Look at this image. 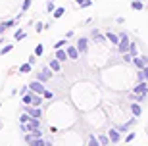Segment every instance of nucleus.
<instances>
[{
	"label": "nucleus",
	"mask_w": 148,
	"mask_h": 146,
	"mask_svg": "<svg viewBox=\"0 0 148 146\" xmlns=\"http://www.w3.org/2000/svg\"><path fill=\"white\" fill-rule=\"evenodd\" d=\"M138 81H148V65H144L138 73Z\"/></svg>",
	"instance_id": "nucleus-12"
},
{
	"label": "nucleus",
	"mask_w": 148,
	"mask_h": 146,
	"mask_svg": "<svg viewBox=\"0 0 148 146\" xmlns=\"http://www.w3.org/2000/svg\"><path fill=\"white\" fill-rule=\"evenodd\" d=\"M25 35H27V33L23 31V29H17V31L14 33V37H16V40H21V38H25Z\"/></svg>",
	"instance_id": "nucleus-19"
},
{
	"label": "nucleus",
	"mask_w": 148,
	"mask_h": 146,
	"mask_svg": "<svg viewBox=\"0 0 148 146\" xmlns=\"http://www.w3.org/2000/svg\"><path fill=\"white\" fill-rule=\"evenodd\" d=\"M6 31V27H4V23H0V33H4Z\"/></svg>",
	"instance_id": "nucleus-35"
},
{
	"label": "nucleus",
	"mask_w": 148,
	"mask_h": 146,
	"mask_svg": "<svg viewBox=\"0 0 148 146\" xmlns=\"http://www.w3.org/2000/svg\"><path fill=\"white\" fill-rule=\"evenodd\" d=\"M64 14H66V8H56V10H54V17H56V19L62 17Z\"/></svg>",
	"instance_id": "nucleus-23"
},
{
	"label": "nucleus",
	"mask_w": 148,
	"mask_h": 146,
	"mask_svg": "<svg viewBox=\"0 0 148 146\" xmlns=\"http://www.w3.org/2000/svg\"><path fill=\"white\" fill-rule=\"evenodd\" d=\"M64 44H66V38H62V40H58V42H56L54 46H56V50H58V48H64Z\"/></svg>",
	"instance_id": "nucleus-28"
},
{
	"label": "nucleus",
	"mask_w": 148,
	"mask_h": 146,
	"mask_svg": "<svg viewBox=\"0 0 148 146\" xmlns=\"http://www.w3.org/2000/svg\"><path fill=\"white\" fill-rule=\"evenodd\" d=\"M14 23H16V21H14V19H10V21H4V27L8 29V27H12V25H14Z\"/></svg>",
	"instance_id": "nucleus-33"
},
{
	"label": "nucleus",
	"mask_w": 148,
	"mask_h": 146,
	"mask_svg": "<svg viewBox=\"0 0 148 146\" xmlns=\"http://www.w3.org/2000/svg\"><path fill=\"white\" fill-rule=\"evenodd\" d=\"M135 136H137L135 133H129V135L125 136V142H131V141H135Z\"/></svg>",
	"instance_id": "nucleus-30"
},
{
	"label": "nucleus",
	"mask_w": 148,
	"mask_h": 146,
	"mask_svg": "<svg viewBox=\"0 0 148 146\" xmlns=\"http://www.w3.org/2000/svg\"><path fill=\"white\" fill-rule=\"evenodd\" d=\"M129 46H131L129 37H127L125 33H121V35H119V44H117V50H119L121 54H125V52H129Z\"/></svg>",
	"instance_id": "nucleus-1"
},
{
	"label": "nucleus",
	"mask_w": 148,
	"mask_h": 146,
	"mask_svg": "<svg viewBox=\"0 0 148 146\" xmlns=\"http://www.w3.org/2000/svg\"><path fill=\"white\" fill-rule=\"evenodd\" d=\"M98 141L102 146H108V142H110V136H106V135H98Z\"/></svg>",
	"instance_id": "nucleus-21"
},
{
	"label": "nucleus",
	"mask_w": 148,
	"mask_h": 146,
	"mask_svg": "<svg viewBox=\"0 0 148 146\" xmlns=\"http://www.w3.org/2000/svg\"><path fill=\"white\" fill-rule=\"evenodd\" d=\"M56 8H54V4H52V0H50L48 4H46V12H54Z\"/></svg>",
	"instance_id": "nucleus-32"
},
{
	"label": "nucleus",
	"mask_w": 148,
	"mask_h": 146,
	"mask_svg": "<svg viewBox=\"0 0 148 146\" xmlns=\"http://www.w3.org/2000/svg\"><path fill=\"white\" fill-rule=\"evenodd\" d=\"M56 58L60 60V62H66V58H67V50L58 48V50H56Z\"/></svg>",
	"instance_id": "nucleus-11"
},
{
	"label": "nucleus",
	"mask_w": 148,
	"mask_h": 146,
	"mask_svg": "<svg viewBox=\"0 0 148 146\" xmlns=\"http://www.w3.org/2000/svg\"><path fill=\"white\" fill-rule=\"evenodd\" d=\"M29 6H31V0H25V2H23V6H21V12H27Z\"/></svg>",
	"instance_id": "nucleus-27"
},
{
	"label": "nucleus",
	"mask_w": 148,
	"mask_h": 146,
	"mask_svg": "<svg viewBox=\"0 0 148 146\" xmlns=\"http://www.w3.org/2000/svg\"><path fill=\"white\" fill-rule=\"evenodd\" d=\"M60 67H62V65H60V60H58V58L50 60V69H52V71H60Z\"/></svg>",
	"instance_id": "nucleus-13"
},
{
	"label": "nucleus",
	"mask_w": 148,
	"mask_h": 146,
	"mask_svg": "<svg viewBox=\"0 0 148 146\" xmlns=\"http://www.w3.org/2000/svg\"><path fill=\"white\" fill-rule=\"evenodd\" d=\"M40 102H42V94H37V92H35L33 94V102H31V106H40Z\"/></svg>",
	"instance_id": "nucleus-14"
},
{
	"label": "nucleus",
	"mask_w": 148,
	"mask_h": 146,
	"mask_svg": "<svg viewBox=\"0 0 148 146\" xmlns=\"http://www.w3.org/2000/svg\"><path fill=\"white\" fill-rule=\"evenodd\" d=\"M106 38H108V40H110L112 44H115V46L119 44V37H117L115 33H108V35H106Z\"/></svg>",
	"instance_id": "nucleus-10"
},
{
	"label": "nucleus",
	"mask_w": 148,
	"mask_h": 146,
	"mask_svg": "<svg viewBox=\"0 0 148 146\" xmlns=\"http://www.w3.org/2000/svg\"><path fill=\"white\" fill-rule=\"evenodd\" d=\"M31 115L29 114H21V117H19V125H25V123H29V121H31Z\"/></svg>",
	"instance_id": "nucleus-17"
},
{
	"label": "nucleus",
	"mask_w": 148,
	"mask_h": 146,
	"mask_svg": "<svg viewBox=\"0 0 148 146\" xmlns=\"http://www.w3.org/2000/svg\"><path fill=\"white\" fill-rule=\"evenodd\" d=\"M108 136H110V141L115 144V142H119V141H121V131H119V129H110Z\"/></svg>",
	"instance_id": "nucleus-5"
},
{
	"label": "nucleus",
	"mask_w": 148,
	"mask_h": 146,
	"mask_svg": "<svg viewBox=\"0 0 148 146\" xmlns=\"http://www.w3.org/2000/svg\"><path fill=\"white\" fill-rule=\"evenodd\" d=\"M27 114L31 115V117H35V119H40V115H42V112H40V108H37V106H33V108H27Z\"/></svg>",
	"instance_id": "nucleus-8"
},
{
	"label": "nucleus",
	"mask_w": 148,
	"mask_h": 146,
	"mask_svg": "<svg viewBox=\"0 0 148 146\" xmlns=\"http://www.w3.org/2000/svg\"><path fill=\"white\" fill-rule=\"evenodd\" d=\"M75 2H77V4H83V2H85V0H75Z\"/></svg>",
	"instance_id": "nucleus-36"
},
{
	"label": "nucleus",
	"mask_w": 148,
	"mask_h": 146,
	"mask_svg": "<svg viewBox=\"0 0 148 146\" xmlns=\"http://www.w3.org/2000/svg\"><path fill=\"white\" fill-rule=\"evenodd\" d=\"M12 48H14L12 44H6V46H2V56H4V54H8V52H12Z\"/></svg>",
	"instance_id": "nucleus-25"
},
{
	"label": "nucleus",
	"mask_w": 148,
	"mask_h": 146,
	"mask_svg": "<svg viewBox=\"0 0 148 146\" xmlns=\"http://www.w3.org/2000/svg\"><path fill=\"white\" fill-rule=\"evenodd\" d=\"M88 146H102V144H100V141L94 135H90L88 136Z\"/></svg>",
	"instance_id": "nucleus-16"
},
{
	"label": "nucleus",
	"mask_w": 148,
	"mask_h": 146,
	"mask_svg": "<svg viewBox=\"0 0 148 146\" xmlns=\"http://www.w3.org/2000/svg\"><path fill=\"white\" fill-rule=\"evenodd\" d=\"M131 114H133V117H138V115L143 114V108H140V104H131Z\"/></svg>",
	"instance_id": "nucleus-9"
},
{
	"label": "nucleus",
	"mask_w": 148,
	"mask_h": 146,
	"mask_svg": "<svg viewBox=\"0 0 148 146\" xmlns=\"http://www.w3.org/2000/svg\"><path fill=\"white\" fill-rule=\"evenodd\" d=\"M50 71H52L50 67H44V69L38 73V81H40V83H42V81H48L50 77H52V73H50Z\"/></svg>",
	"instance_id": "nucleus-6"
},
{
	"label": "nucleus",
	"mask_w": 148,
	"mask_h": 146,
	"mask_svg": "<svg viewBox=\"0 0 148 146\" xmlns=\"http://www.w3.org/2000/svg\"><path fill=\"white\" fill-rule=\"evenodd\" d=\"M31 67H33V65L27 62V64H23L21 67H19V73H29V71H31Z\"/></svg>",
	"instance_id": "nucleus-20"
},
{
	"label": "nucleus",
	"mask_w": 148,
	"mask_h": 146,
	"mask_svg": "<svg viewBox=\"0 0 148 146\" xmlns=\"http://www.w3.org/2000/svg\"><path fill=\"white\" fill-rule=\"evenodd\" d=\"M67 58L69 60H77L79 58V50H77V46H67Z\"/></svg>",
	"instance_id": "nucleus-7"
},
{
	"label": "nucleus",
	"mask_w": 148,
	"mask_h": 146,
	"mask_svg": "<svg viewBox=\"0 0 148 146\" xmlns=\"http://www.w3.org/2000/svg\"><path fill=\"white\" fill-rule=\"evenodd\" d=\"M90 4H92V0H85V2H83V8H88V6H90Z\"/></svg>",
	"instance_id": "nucleus-34"
},
{
	"label": "nucleus",
	"mask_w": 148,
	"mask_h": 146,
	"mask_svg": "<svg viewBox=\"0 0 148 146\" xmlns=\"http://www.w3.org/2000/svg\"><path fill=\"white\" fill-rule=\"evenodd\" d=\"M129 52H131V56L135 58V56H137V44H131V46H129Z\"/></svg>",
	"instance_id": "nucleus-26"
},
{
	"label": "nucleus",
	"mask_w": 148,
	"mask_h": 146,
	"mask_svg": "<svg viewBox=\"0 0 148 146\" xmlns=\"http://www.w3.org/2000/svg\"><path fill=\"white\" fill-rule=\"evenodd\" d=\"M0 127H2V123H0Z\"/></svg>",
	"instance_id": "nucleus-37"
},
{
	"label": "nucleus",
	"mask_w": 148,
	"mask_h": 146,
	"mask_svg": "<svg viewBox=\"0 0 148 146\" xmlns=\"http://www.w3.org/2000/svg\"><path fill=\"white\" fill-rule=\"evenodd\" d=\"M42 44H38V46H37V48H35V56H40V54H42Z\"/></svg>",
	"instance_id": "nucleus-29"
},
{
	"label": "nucleus",
	"mask_w": 148,
	"mask_h": 146,
	"mask_svg": "<svg viewBox=\"0 0 148 146\" xmlns=\"http://www.w3.org/2000/svg\"><path fill=\"white\" fill-rule=\"evenodd\" d=\"M131 60H133L131 52H125V54H123V62H131Z\"/></svg>",
	"instance_id": "nucleus-31"
},
{
	"label": "nucleus",
	"mask_w": 148,
	"mask_h": 146,
	"mask_svg": "<svg viewBox=\"0 0 148 146\" xmlns=\"http://www.w3.org/2000/svg\"><path fill=\"white\" fill-rule=\"evenodd\" d=\"M42 98H48V100H52V98H54V92H52V90H44V92H42Z\"/></svg>",
	"instance_id": "nucleus-24"
},
{
	"label": "nucleus",
	"mask_w": 148,
	"mask_h": 146,
	"mask_svg": "<svg viewBox=\"0 0 148 146\" xmlns=\"http://www.w3.org/2000/svg\"><path fill=\"white\" fill-rule=\"evenodd\" d=\"M33 94H35L33 90L25 92V94H23V104H31V102H33Z\"/></svg>",
	"instance_id": "nucleus-15"
},
{
	"label": "nucleus",
	"mask_w": 148,
	"mask_h": 146,
	"mask_svg": "<svg viewBox=\"0 0 148 146\" xmlns=\"http://www.w3.org/2000/svg\"><path fill=\"white\" fill-rule=\"evenodd\" d=\"M77 50H79V54H87V50H88V38H79V40H77Z\"/></svg>",
	"instance_id": "nucleus-3"
},
{
	"label": "nucleus",
	"mask_w": 148,
	"mask_h": 146,
	"mask_svg": "<svg viewBox=\"0 0 148 146\" xmlns=\"http://www.w3.org/2000/svg\"><path fill=\"white\" fill-rule=\"evenodd\" d=\"M133 10H143L144 8V4H143V0H135V2H133Z\"/></svg>",
	"instance_id": "nucleus-22"
},
{
	"label": "nucleus",
	"mask_w": 148,
	"mask_h": 146,
	"mask_svg": "<svg viewBox=\"0 0 148 146\" xmlns=\"http://www.w3.org/2000/svg\"><path fill=\"white\" fill-rule=\"evenodd\" d=\"M135 94H137V96H146L148 94V85H146V81H138V85L137 87H135Z\"/></svg>",
	"instance_id": "nucleus-2"
},
{
	"label": "nucleus",
	"mask_w": 148,
	"mask_h": 146,
	"mask_svg": "<svg viewBox=\"0 0 148 146\" xmlns=\"http://www.w3.org/2000/svg\"><path fill=\"white\" fill-rule=\"evenodd\" d=\"M29 90H33V92H37V94H42L46 88H44V85L40 81H33L31 85H29Z\"/></svg>",
	"instance_id": "nucleus-4"
},
{
	"label": "nucleus",
	"mask_w": 148,
	"mask_h": 146,
	"mask_svg": "<svg viewBox=\"0 0 148 146\" xmlns=\"http://www.w3.org/2000/svg\"><path fill=\"white\" fill-rule=\"evenodd\" d=\"M29 146H46V142H44V141H42V136H40V138H33Z\"/></svg>",
	"instance_id": "nucleus-18"
}]
</instances>
